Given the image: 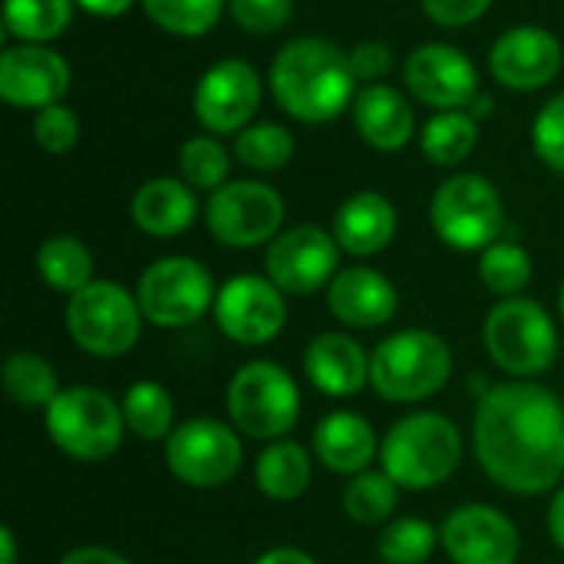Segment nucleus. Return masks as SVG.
<instances>
[{"label":"nucleus","mask_w":564,"mask_h":564,"mask_svg":"<svg viewBox=\"0 0 564 564\" xmlns=\"http://www.w3.org/2000/svg\"><path fill=\"white\" fill-rule=\"evenodd\" d=\"M482 473L516 496H545L564 476V403L542 383L489 387L473 416Z\"/></svg>","instance_id":"nucleus-1"},{"label":"nucleus","mask_w":564,"mask_h":564,"mask_svg":"<svg viewBox=\"0 0 564 564\" xmlns=\"http://www.w3.org/2000/svg\"><path fill=\"white\" fill-rule=\"evenodd\" d=\"M268 86L281 112L304 126L334 122L357 99L350 56L327 36L288 40L271 59Z\"/></svg>","instance_id":"nucleus-2"},{"label":"nucleus","mask_w":564,"mask_h":564,"mask_svg":"<svg viewBox=\"0 0 564 564\" xmlns=\"http://www.w3.org/2000/svg\"><path fill=\"white\" fill-rule=\"evenodd\" d=\"M380 463L400 489H436L459 469L463 436L449 416L420 410L390 426L380 443Z\"/></svg>","instance_id":"nucleus-3"},{"label":"nucleus","mask_w":564,"mask_h":564,"mask_svg":"<svg viewBox=\"0 0 564 564\" xmlns=\"http://www.w3.org/2000/svg\"><path fill=\"white\" fill-rule=\"evenodd\" d=\"M453 377L449 344L423 327L397 330L370 354V387L390 403H423Z\"/></svg>","instance_id":"nucleus-4"},{"label":"nucleus","mask_w":564,"mask_h":564,"mask_svg":"<svg viewBox=\"0 0 564 564\" xmlns=\"http://www.w3.org/2000/svg\"><path fill=\"white\" fill-rule=\"evenodd\" d=\"M50 443L76 463H102L119 446L126 430L122 403L96 387H69L43 410Z\"/></svg>","instance_id":"nucleus-5"},{"label":"nucleus","mask_w":564,"mask_h":564,"mask_svg":"<svg viewBox=\"0 0 564 564\" xmlns=\"http://www.w3.org/2000/svg\"><path fill=\"white\" fill-rule=\"evenodd\" d=\"M482 340L492 364L519 380L539 377L558 360V330L552 314L532 297H506L499 301L486 324Z\"/></svg>","instance_id":"nucleus-6"},{"label":"nucleus","mask_w":564,"mask_h":564,"mask_svg":"<svg viewBox=\"0 0 564 564\" xmlns=\"http://www.w3.org/2000/svg\"><path fill=\"white\" fill-rule=\"evenodd\" d=\"M430 225L453 251H486L506 228V202L486 175L456 172L433 192Z\"/></svg>","instance_id":"nucleus-7"},{"label":"nucleus","mask_w":564,"mask_h":564,"mask_svg":"<svg viewBox=\"0 0 564 564\" xmlns=\"http://www.w3.org/2000/svg\"><path fill=\"white\" fill-rule=\"evenodd\" d=\"M228 420L248 440H284L301 420V390L291 373L271 360L238 367L225 390Z\"/></svg>","instance_id":"nucleus-8"},{"label":"nucleus","mask_w":564,"mask_h":564,"mask_svg":"<svg viewBox=\"0 0 564 564\" xmlns=\"http://www.w3.org/2000/svg\"><path fill=\"white\" fill-rule=\"evenodd\" d=\"M139 301L116 281H93L66 301L69 340L99 360H116L139 344L142 334Z\"/></svg>","instance_id":"nucleus-9"},{"label":"nucleus","mask_w":564,"mask_h":564,"mask_svg":"<svg viewBox=\"0 0 564 564\" xmlns=\"http://www.w3.org/2000/svg\"><path fill=\"white\" fill-rule=\"evenodd\" d=\"M215 297L218 291L212 271L185 254H169L152 261L135 284V301L142 307V317L165 330L198 324L215 307Z\"/></svg>","instance_id":"nucleus-10"},{"label":"nucleus","mask_w":564,"mask_h":564,"mask_svg":"<svg viewBox=\"0 0 564 564\" xmlns=\"http://www.w3.org/2000/svg\"><path fill=\"white\" fill-rule=\"evenodd\" d=\"M205 225L225 248H261L281 235L284 198L268 182L235 178L208 195Z\"/></svg>","instance_id":"nucleus-11"},{"label":"nucleus","mask_w":564,"mask_h":564,"mask_svg":"<svg viewBox=\"0 0 564 564\" xmlns=\"http://www.w3.org/2000/svg\"><path fill=\"white\" fill-rule=\"evenodd\" d=\"M165 466L192 489H218L241 469L238 430L208 416L178 423L165 440Z\"/></svg>","instance_id":"nucleus-12"},{"label":"nucleus","mask_w":564,"mask_h":564,"mask_svg":"<svg viewBox=\"0 0 564 564\" xmlns=\"http://www.w3.org/2000/svg\"><path fill=\"white\" fill-rule=\"evenodd\" d=\"M288 294L268 274H235L218 288L215 324L238 347L271 344L288 324Z\"/></svg>","instance_id":"nucleus-13"},{"label":"nucleus","mask_w":564,"mask_h":564,"mask_svg":"<svg viewBox=\"0 0 564 564\" xmlns=\"http://www.w3.org/2000/svg\"><path fill=\"white\" fill-rule=\"evenodd\" d=\"M264 96L261 73L248 59H218L212 63L192 96L195 119L212 135H238L258 116Z\"/></svg>","instance_id":"nucleus-14"},{"label":"nucleus","mask_w":564,"mask_h":564,"mask_svg":"<svg viewBox=\"0 0 564 564\" xmlns=\"http://www.w3.org/2000/svg\"><path fill=\"white\" fill-rule=\"evenodd\" d=\"M340 264V245L334 231L317 225H294L281 231L264 251V274L294 297L330 288Z\"/></svg>","instance_id":"nucleus-15"},{"label":"nucleus","mask_w":564,"mask_h":564,"mask_svg":"<svg viewBox=\"0 0 564 564\" xmlns=\"http://www.w3.org/2000/svg\"><path fill=\"white\" fill-rule=\"evenodd\" d=\"M403 79L416 102L446 112V109H466L479 96V69L476 63L453 43H420L406 63Z\"/></svg>","instance_id":"nucleus-16"},{"label":"nucleus","mask_w":564,"mask_h":564,"mask_svg":"<svg viewBox=\"0 0 564 564\" xmlns=\"http://www.w3.org/2000/svg\"><path fill=\"white\" fill-rule=\"evenodd\" d=\"M73 73L50 43H13L0 53V99L13 109H46L63 102Z\"/></svg>","instance_id":"nucleus-17"},{"label":"nucleus","mask_w":564,"mask_h":564,"mask_svg":"<svg viewBox=\"0 0 564 564\" xmlns=\"http://www.w3.org/2000/svg\"><path fill=\"white\" fill-rule=\"evenodd\" d=\"M440 545L453 564H516L519 529L516 522L486 502L453 509L440 525Z\"/></svg>","instance_id":"nucleus-18"},{"label":"nucleus","mask_w":564,"mask_h":564,"mask_svg":"<svg viewBox=\"0 0 564 564\" xmlns=\"http://www.w3.org/2000/svg\"><path fill=\"white\" fill-rule=\"evenodd\" d=\"M562 63V40L539 23H519L502 30L489 50V73L512 93L545 89L558 76Z\"/></svg>","instance_id":"nucleus-19"},{"label":"nucleus","mask_w":564,"mask_h":564,"mask_svg":"<svg viewBox=\"0 0 564 564\" xmlns=\"http://www.w3.org/2000/svg\"><path fill=\"white\" fill-rule=\"evenodd\" d=\"M327 307L344 327L370 330V327H383L393 321L400 307V294L387 274L354 264V268L337 271V278L330 281Z\"/></svg>","instance_id":"nucleus-20"},{"label":"nucleus","mask_w":564,"mask_h":564,"mask_svg":"<svg viewBox=\"0 0 564 564\" xmlns=\"http://www.w3.org/2000/svg\"><path fill=\"white\" fill-rule=\"evenodd\" d=\"M304 373L314 390L334 400L357 397L370 383V354L340 330L317 334L304 350Z\"/></svg>","instance_id":"nucleus-21"},{"label":"nucleus","mask_w":564,"mask_h":564,"mask_svg":"<svg viewBox=\"0 0 564 564\" xmlns=\"http://www.w3.org/2000/svg\"><path fill=\"white\" fill-rule=\"evenodd\" d=\"M357 135L377 152H397L416 135L413 102L390 83L364 86L350 106Z\"/></svg>","instance_id":"nucleus-22"},{"label":"nucleus","mask_w":564,"mask_h":564,"mask_svg":"<svg viewBox=\"0 0 564 564\" xmlns=\"http://www.w3.org/2000/svg\"><path fill=\"white\" fill-rule=\"evenodd\" d=\"M397 205L383 192H354L334 215V238L344 254L370 258L397 238Z\"/></svg>","instance_id":"nucleus-23"},{"label":"nucleus","mask_w":564,"mask_h":564,"mask_svg":"<svg viewBox=\"0 0 564 564\" xmlns=\"http://www.w3.org/2000/svg\"><path fill=\"white\" fill-rule=\"evenodd\" d=\"M132 225L149 238H178L198 218L195 188L185 178L159 175L135 188L129 202Z\"/></svg>","instance_id":"nucleus-24"},{"label":"nucleus","mask_w":564,"mask_h":564,"mask_svg":"<svg viewBox=\"0 0 564 564\" xmlns=\"http://www.w3.org/2000/svg\"><path fill=\"white\" fill-rule=\"evenodd\" d=\"M314 456L321 466H327L330 473L340 476H360L370 469V463L377 459L380 446H377V433L370 426L367 416L350 413V410H334L327 413L314 436H311Z\"/></svg>","instance_id":"nucleus-25"},{"label":"nucleus","mask_w":564,"mask_h":564,"mask_svg":"<svg viewBox=\"0 0 564 564\" xmlns=\"http://www.w3.org/2000/svg\"><path fill=\"white\" fill-rule=\"evenodd\" d=\"M314 476V459L311 453L294 443V440H274L268 449H261L254 463V486L261 496L274 502H294L307 492Z\"/></svg>","instance_id":"nucleus-26"},{"label":"nucleus","mask_w":564,"mask_h":564,"mask_svg":"<svg viewBox=\"0 0 564 564\" xmlns=\"http://www.w3.org/2000/svg\"><path fill=\"white\" fill-rule=\"evenodd\" d=\"M479 145V122L466 109H446L433 112L420 132V149L423 155L440 165V169H456L463 165Z\"/></svg>","instance_id":"nucleus-27"},{"label":"nucleus","mask_w":564,"mask_h":564,"mask_svg":"<svg viewBox=\"0 0 564 564\" xmlns=\"http://www.w3.org/2000/svg\"><path fill=\"white\" fill-rule=\"evenodd\" d=\"M36 271L40 281L59 294H76L86 284H93V254L89 248L73 235H53L36 251Z\"/></svg>","instance_id":"nucleus-28"},{"label":"nucleus","mask_w":564,"mask_h":564,"mask_svg":"<svg viewBox=\"0 0 564 564\" xmlns=\"http://www.w3.org/2000/svg\"><path fill=\"white\" fill-rule=\"evenodd\" d=\"M76 0H3V33L17 43H50L73 23Z\"/></svg>","instance_id":"nucleus-29"},{"label":"nucleus","mask_w":564,"mask_h":564,"mask_svg":"<svg viewBox=\"0 0 564 564\" xmlns=\"http://www.w3.org/2000/svg\"><path fill=\"white\" fill-rule=\"evenodd\" d=\"M126 430L142 443H165L175 430V403L172 393L155 380H139L122 397Z\"/></svg>","instance_id":"nucleus-30"},{"label":"nucleus","mask_w":564,"mask_h":564,"mask_svg":"<svg viewBox=\"0 0 564 564\" xmlns=\"http://www.w3.org/2000/svg\"><path fill=\"white\" fill-rule=\"evenodd\" d=\"M3 390L23 410H46L59 397V377L40 354L17 350L3 360Z\"/></svg>","instance_id":"nucleus-31"},{"label":"nucleus","mask_w":564,"mask_h":564,"mask_svg":"<svg viewBox=\"0 0 564 564\" xmlns=\"http://www.w3.org/2000/svg\"><path fill=\"white\" fill-rule=\"evenodd\" d=\"M532 254L519 245V241H506L499 238L496 245H489L486 251H479V278L486 284V291H492L496 297H522V291L532 281Z\"/></svg>","instance_id":"nucleus-32"},{"label":"nucleus","mask_w":564,"mask_h":564,"mask_svg":"<svg viewBox=\"0 0 564 564\" xmlns=\"http://www.w3.org/2000/svg\"><path fill=\"white\" fill-rule=\"evenodd\" d=\"M139 3L159 30L185 40L212 33L221 13L228 10L225 0H139Z\"/></svg>","instance_id":"nucleus-33"},{"label":"nucleus","mask_w":564,"mask_h":564,"mask_svg":"<svg viewBox=\"0 0 564 564\" xmlns=\"http://www.w3.org/2000/svg\"><path fill=\"white\" fill-rule=\"evenodd\" d=\"M235 159L254 172H278L294 159V135L281 122H251L235 135Z\"/></svg>","instance_id":"nucleus-34"},{"label":"nucleus","mask_w":564,"mask_h":564,"mask_svg":"<svg viewBox=\"0 0 564 564\" xmlns=\"http://www.w3.org/2000/svg\"><path fill=\"white\" fill-rule=\"evenodd\" d=\"M231 155L212 132L205 135H192L182 142L178 149V175L202 192H215L225 182H231Z\"/></svg>","instance_id":"nucleus-35"},{"label":"nucleus","mask_w":564,"mask_h":564,"mask_svg":"<svg viewBox=\"0 0 564 564\" xmlns=\"http://www.w3.org/2000/svg\"><path fill=\"white\" fill-rule=\"evenodd\" d=\"M400 502V486L380 469H367L360 476H350V486L344 489V512L357 525H380L390 522Z\"/></svg>","instance_id":"nucleus-36"},{"label":"nucleus","mask_w":564,"mask_h":564,"mask_svg":"<svg viewBox=\"0 0 564 564\" xmlns=\"http://www.w3.org/2000/svg\"><path fill=\"white\" fill-rule=\"evenodd\" d=\"M436 545H440V529L430 525L426 519H397L377 539V552L383 564L430 562Z\"/></svg>","instance_id":"nucleus-37"},{"label":"nucleus","mask_w":564,"mask_h":564,"mask_svg":"<svg viewBox=\"0 0 564 564\" xmlns=\"http://www.w3.org/2000/svg\"><path fill=\"white\" fill-rule=\"evenodd\" d=\"M79 116L66 102L46 106L33 116V139L50 155H69L79 145Z\"/></svg>","instance_id":"nucleus-38"},{"label":"nucleus","mask_w":564,"mask_h":564,"mask_svg":"<svg viewBox=\"0 0 564 564\" xmlns=\"http://www.w3.org/2000/svg\"><path fill=\"white\" fill-rule=\"evenodd\" d=\"M532 149L552 172H564V93H555L532 122Z\"/></svg>","instance_id":"nucleus-39"},{"label":"nucleus","mask_w":564,"mask_h":564,"mask_svg":"<svg viewBox=\"0 0 564 564\" xmlns=\"http://www.w3.org/2000/svg\"><path fill=\"white\" fill-rule=\"evenodd\" d=\"M225 3L231 20L254 36L278 33L294 13V0H225Z\"/></svg>","instance_id":"nucleus-40"},{"label":"nucleus","mask_w":564,"mask_h":564,"mask_svg":"<svg viewBox=\"0 0 564 564\" xmlns=\"http://www.w3.org/2000/svg\"><path fill=\"white\" fill-rule=\"evenodd\" d=\"M347 56H350V69L357 83H367V86L383 83V76L393 69V50L383 40H360L347 50Z\"/></svg>","instance_id":"nucleus-41"},{"label":"nucleus","mask_w":564,"mask_h":564,"mask_svg":"<svg viewBox=\"0 0 564 564\" xmlns=\"http://www.w3.org/2000/svg\"><path fill=\"white\" fill-rule=\"evenodd\" d=\"M423 13L443 26V30H463L469 23H476L479 17H486V10L492 7V0H420Z\"/></svg>","instance_id":"nucleus-42"},{"label":"nucleus","mask_w":564,"mask_h":564,"mask_svg":"<svg viewBox=\"0 0 564 564\" xmlns=\"http://www.w3.org/2000/svg\"><path fill=\"white\" fill-rule=\"evenodd\" d=\"M59 564H132L129 558H122L119 552L112 549H102V545H79L73 552H66Z\"/></svg>","instance_id":"nucleus-43"},{"label":"nucleus","mask_w":564,"mask_h":564,"mask_svg":"<svg viewBox=\"0 0 564 564\" xmlns=\"http://www.w3.org/2000/svg\"><path fill=\"white\" fill-rule=\"evenodd\" d=\"M135 0H76L79 10H86L89 17H102V20H116L122 17Z\"/></svg>","instance_id":"nucleus-44"},{"label":"nucleus","mask_w":564,"mask_h":564,"mask_svg":"<svg viewBox=\"0 0 564 564\" xmlns=\"http://www.w3.org/2000/svg\"><path fill=\"white\" fill-rule=\"evenodd\" d=\"M549 535L564 552V486L555 492V499L549 506Z\"/></svg>","instance_id":"nucleus-45"},{"label":"nucleus","mask_w":564,"mask_h":564,"mask_svg":"<svg viewBox=\"0 0 564 564\" xmlns=\"http://www.w3.org/2000/svg\"><path fill=\"white\" fill-rule=\"evenodd\" d=\"M254 564H317L307 552H301V549H271V552H264L261 558Z\"/></svg>","instance_id":"nucleus-46"},{"label":"nucleus","mask_w":564,"mask_h":564,"mask_svg":"<svg viewBox=\"0 0 564 564\" xmlns=\"http://www.w3.org/2000/svg\"><path fill=\"white\" fill-rule=\"evenodd\" d=\"M466 112H469L476 122H482V119H489V116L496 112V102H492V96H489L486 89H479V96L466 106Z\"/></svg>","instance_id":"nucleus-47"},{"label":"nucleus","mask_w":564,"mask_h":564,"mask_svg":"<svg viewBox=\"0 0 564 564\" xmlns=\"http://www.w3.org/2000/svg\"><path fill=\"white\" fill-rule=\"evenodd\" d=\"M0 564H17V539L10 529H0Z\"/></svg>","instance_id":"nucleus-48"},{"label":"nucleus","mask_w":564,"mask_h":564,"mask_svg":"<svg viewBox=\"0 0 564 564\" xmlns=\"http://www.w3.org/2000/svg\"><path fill=\"white\" fill-rule=\"evenodd\" d=\"M558 314H562V321H564V281H562V291H558Z\"/></svg>","instance_id":"nucleus-49"}]
</instances>
